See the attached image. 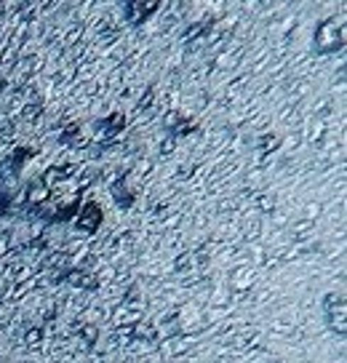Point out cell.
I'll list each match as a JSON object with an SVG mask.
<instances>
[{
	"mask_svg": "<svg viewBox=\"0 0 347 363\" xmlns=\"http://www.w3.org/2000/svg\"><path fill=\"white\" fill-rule=\"evenodd\" d=\"M345 48V13H334L315 27L313 51L315 54H336Z\"/></svg>",
	"mask_w": 347,
	"mask_h": 363,
	"instance_id": "cell-1",
	"label": "cell"
},
{
	"mask_svg": "<svg viewBox=\"0 0 347 363\" xmlns=\"http://www.w3.org/2000/svg\"><path fill=\"white\" fill-rule=\"evenodd\" d=\"M160 6V0H126V13L134 24H142L147 16H153Z\"/></svg>",
	"mask_w": 347,
	"mask_h": 363,
	"instance_id": "cell-2",
	"label": "cell"
},
{
	"mask_svg": "<svg viewBox=\"0 0 347 363\" xmlns=\"http://www.w3.org/2000/svg\"><path fill=\"white\" fill-rule=\"evenodd\" d=\"M336 305L339 307H331V296L326 299V318H331V329L334 334H345V296L339 294L336 299Z\"/></svg>",
	"mask_w": 347,
	"mask_h": 363,
	"instance_id": "cell-3",
	"label": "cell"
},
{
	"mask_svg": "<svg viewBox=\"0 0 347 363\" xmlns=\"http://www.w3.org/2000/svg\"><path fill=\"white\" fill-rule=\"evenodd\" d=\"M101 225V208L99 203H83V211H80L78 216V227L80 230H89V233H94L97 227Z\"/></svg>",
	"mask_w": 347,
	"mask_h": 363,
	"instance_id": "cell-4",
	"label": "cell"
},
{
	"mask_svg": "<svg viewBox=\"0 0 347 363\" xmlns=\"http://www.w3.org/2000/svg\"><path fill=\"white\" fill-rule=\"evenodd\" d=\"M6 208H9V203H6V195L0 193V214H6Z\"/></svg>",
	"mask_w": 347,
	"mask_h": 363,
	"instance_id": "cell-5",
	"label": "cell"
}]
</instances>
